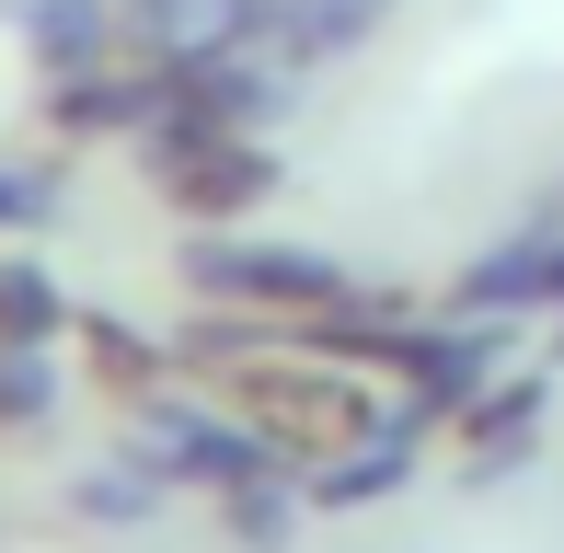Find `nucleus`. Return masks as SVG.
Masks as SVG:
<instances>
[{"label": "nucleus", "mask_w": 564, "mask_h": 553, "mask_svg": "<svg viewBox=\"0 0 564 553\" xmlns=\"http://www.w3.org/2000/svg\"><path fill=\"white\" fill-rule=\"evenodd\" d=\"M127 150H139L150 196H162L173 219H196V231H242V219L276 208V185H289V162H276L265 128H208V116H173V105Z\"/></svg>", "instance_id": "f257e3e1"}, {"label": "nucleus", "mask_w": 564, "mask_h": 553, "mask_svg": "<svg viewBox=\"0 0 564 553\" xmlns=\"http://www.w3.org/2000/svg\"><path fill=\"white\" fill-rule=\"evenodd\" d=\"M185 289H196V300H219V312L289 323V335H300L312 312H335V300H357L335 254H300V242H253V231H208V242L185 254Z\"/></svg>", "instance_id": "f03ea898"}, {"label": "nucleus", "mask_w": 564, "mask_h": 553, "mask_svg": "<svg viewBox=\"0 0 564 553\" xmlns=\"http://www.w3.org/2000/svg\"><path fill=\"white\" fill-rule=\"evenodd\" d=\"M35 116H46V139H139L150 116H162V69L127 46V58H93V69H69V82H35Z\"/></svg>", "instance_id": "7ed1b4c3"}, {"label": "nucleus", "mask_w": 564, "mask_h": 553, "mask_svg": "<svg viewBox=\"0 0 564 553\" xmlns=\"http://www.w3.org/2000/svg\"><path fill=\"white\" fill-rule=\"evenodd\" d=\"M116 23L150 69H196V58L265 46V0H116Z\"/></svg>", "instance_id": "20e7f679"}, {"label": "nucleus", "mask_w": 564, "mask_h": 553, "mask_svg": "<svg viewBox=\"0 0 564 553\" xmlns=\"http://www.w3.org/2000/svg\"><path fill=\"white\" fill-rule=\"evenodd\" d=\"M392 12H403V0H265V58L289 69V82L346 69V58H369V35Z\"/></svg>", "instance_id": "39448f33"}, {"label": "nucleus", "mask_w": 564, "mask_h": 553, "mask_svg": "<svg viewBox=\"0 0 564 553\" xmlns=\"http://www.w3.org/2000/svg\"><path fill=\"white\" fill-rule=\"evenodd\" d=\"M12 46L35 58V82H69L93 58H127L116 0H12Z\"/></svg>", "instance_id": "423d86ee"}, {"label": "nucleus", "mask_w": 564, "mask_h": 553, "mask_svg": "<svg viewBox=\"0 0 564 553\" xmlns=\"http://www.w3.org/2000/svg\"><path fill=\"white\" fill-rule=\"evenodd\" d=\"M58 323H69L58 276H46L35 254H0V346H46Z\"/></svg>", "instance_id": "0eeeda50"}, {"label": "nucleus", "mask_w": 564, "mask_h": 553, "mask_svg": "<svg viewBox=\"0 0 564 553\" xmlns=\"http://www.w3.org/2000/svg\"><path fill=\"white\" fill-rule=\"evenodd\" d=\"M58 415V369L46 346H0V426H46Z\"/></svg>", "instance_id": "6e6552de"}, {"label": "nucleus", "mask_w": 564, "mask_h": 553, "mask_svg": "<svg viewBox=\"0 0 564 553\" xmlns=\"http://www.w3.org/2000/svg\"><path fill=\"white\" fill-rule=\"evenodd\" d=\"M23 219H46V185H35V173H12V162H0V231H23Z\"/></svg>", "instance_id": "1a4fd4ad"}, {"label": "nucleus", "mask_w": 564, "mask_h": 553, "mask_svg": "<svg viewBox=\"0 0 564 553\" xmlns=\"http://www.w3.org/2000/svg\"><path fill=\"white\" fill-rule=\"evenodd\" d=\"M530 219H553V231H564V173H553L542 196H530Z\"/></svg>", "instance_id": "9d476101"}]
</instances>
